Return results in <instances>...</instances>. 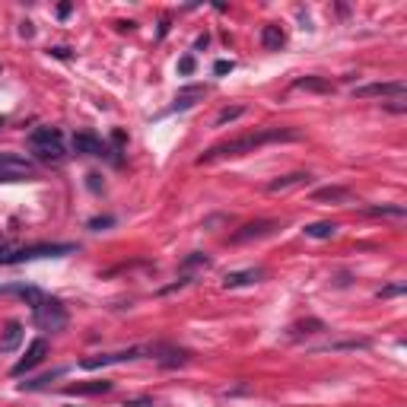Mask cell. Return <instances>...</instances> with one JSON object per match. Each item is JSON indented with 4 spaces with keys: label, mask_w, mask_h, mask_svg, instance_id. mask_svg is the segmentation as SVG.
Masks as SVG:
<instances>
[{
    "label": "cell",
    "mask_w": 407,
    "mask_h": 407,
    "mask_svg": "<svg viewBox=\"0 0 407 407\" xmlns=\"http://www.w3.org/2000/svg\"><path fill=\"white\" fill-rule=\"evenodd\" d=\"M90 188H92V191H102V185H99V175H96V172H90Z\"/></svg>",
    "instance_id": "26"
},
{
    "label": "cell",
    "mask_w": 407,
    "mask_h": 407,
    "mask_svg": "<svg viewBox=\"0 0 407 407\" xmlns=\"http://www.w3.org/2000/svg\"><path fill=\"white\" fill-rule=\"evenodd\" d=\"M32 312H35V322H39L42 331H61V328L67 324L64 302L54 300V296H42V302H35Z\"/></svg>",
    "instance_id": "3"
},
{
    "label": "cell",
    "mask_w": 407,
    "mask_h": 407,
    "mask_svg": "<svg viewBox=\"0 0 407 407\" xmlns=\"http://www.w3.org/2000/svg\"><path fill=\"white\" fill-rule=\"evenodd\" d=\"M274 220H258V223H245L239 233H233V242H251V239H261V236H271L274 233Z\"/></svg>",
    "instance_id": "10"
},
{
    "label": "cell",
    "mask_w": 407,
    "mask_h": 407,
    "mask_svg": "<svg viewBox=\"0 0 407 407\" xmlns=\"http://www.w3.org/2000/svg\"><path fill=\"white\" fill-rule=\"evenodd\" d=\"M112 391V382H83V385H67V395H105Z\"/></svg>",
    "instance_id": "16"
},
{
    "label": "cell",
    "mask_w": 407,
    "mask_h": 407,
    "mask_svg": "<svg viewBox=\"0 0 407 407\" xmlns=\"http://www.w3.org/2000/svg\"><path fill=\"white\" fill-rule=\"evenodd\" d=\"M45 353H48V344H45V337H35V341L29 344V350H25V357L19 359L17 366H13V375H23V373H29V369H35V366L45 359Z\"/></svg>",
    "instance_id": "8"
},
{
    "label": "cell",
    "mask_w": 407,
    "mask_h": 407,
    "mask_svg": "<svg viewBox=\"0 0 407 407\" xmlns=\"http://www.w3.org/2000/svg\"><path fill=\"white\" fill-rule=\"evenodd\" d=\"M0 182H23L19 175H10V172H0Z\"/></svg>",
    "instance_id": "31"
},
{
    "label": "cell",
    "mask_w": 407,
    "mask_h": 407,
    "mask_svg": "<svg viewBox=\"0 0 407 407\" xmlns=\"http://www.w3.org/2000/svg\"><path fill=\"white\" fill-rule=\"evenodd\" d=\"M280 140H300V134L296 131H286V127H267V131H255V134H242L236 140H223L210 147L204 156L198 159L200 166L204 163H213V159H223V156H242V153H255L258 147H264V143H280Z\"/></svg>",
    "instance_id": "1"
},
{
    "label": "cell",
    "mask_w": 407,
    "mask_h": 407,
    "mask_svg": "<svg viewBox=\"0 0 407 407\" xmlns=\"http://www.w3.org/2000/svg\"><path fill=\"white\" fill-rule=\"evenodd\" d=\"M229 70H233V61H216L213 64V74H220V76L229 74Z\"/></svg>",
    "instance_id": "24"
},
{
    "label": "cell",
    "mask_w": 407,
    "mask_h": 407,
    "mask_svg": "<svg viewBox=\"0 0 407 407\" xmlns=\"http://www.w3.org/2000/svg\"><path fill=\"white\" fill-rule=\"evenodd\" d=\"M334 233H337V226H334V223H309L306 226L309 239H331Z\"/></svg>",
    "instance_id": "18"
},
{
    "label": "cell",
    "mask_w": 407,
    "mask_h": 407,
    "mask_svg": "<svg viewBox=\"0 0 407 407\" xmlns=\"http://www.w3.org/2000/svg\"><path fill=\"white\" fill-rule=\"evenodd\" d=\"M366 213L369 216H404L407 210L404 207H369Z\"/></svg>",
    "instance_id": "22"
},
{
    "label": "cell",
    "mask_w": 407,
    "mask_h": 407,
    "mask_svg": "<svg viewBox=\"0 0 407 407\" xmlns=\"http://www.w3.org/2000/svg\"><path fill=\"white\" fill-rule=\"evenodd\" d=\"M0 245H3V239H0Z\"/></svg>",
    "instance_id": "34"
},
{
    "label": "cell",
    "mask_w": 407,
    "mask_h": 407,
    "mask_svg": "<svg viewBox=\"0 0 407 407\" xmlns=\"http://www.w3.org/2000/svg\"><path fill=\"white\" fill-rule=\"evenodd\" d=\"M29 150L42 163H61L64 159V137L58 127H35L29 134Z\"/></svg>",
    "instance_id": "2"
},
{
    "label": "cell",
    "mask_w": 407,
    "mask_h": 407,
    "mask_svg": "<svg viewBox=\"0 0 407 407\" xmlns=\"http://www.w3.org/2000/svg\"><path fill=\"white\" fill-rule=\"evenodd\" d=\"M74 150L83 153V156H99V159H112V163H121L118 150H112L105 140H99L96 134H74Z\"/></svg>",
    "instance_id": "4"
},
{
    "label": "cell",
    "mask_w": 407,
    "mask_h": 407,
    "mask_svg": "<svg viewBox=\"0 0 407 407\" xmlns=\"http://www.w3.org/2000/svg\"><path fill=\"white\" fill-rule=\"evenodd\" d=\"M407 86L401 83V80H391V83H366V86H357V99H373V96H379V99H404Z\"/></svg>",
    "instance_id": "5"
},
{
    "label": "cell",
    "mask_w": 407,
    "mask_h": 407,
    "mask_svg": "<svg viewBox=\"0 0 407 407\" xmlns=\"http://www.w3.org/2000/svg\"><path fill=\"white\" fill-rule=\"evenodd\" d=\"M0 125H3V118H0Z\"/></svg>",
    "instance_id": "33"
},
{
    "label": "cell",
    "mask_w": 407,
    "mask_h": 407,
    "mask_svg": "<svg viewBox=\"0 0 407 407\" xmlns=\"http://www.w3.org/2000/svg\"><path fill=\"white\" fill-rule=\"evenodd\" d=\"M261 45H264L267 51H280L283 45H286V35H283V29L280 25H264V29H261Z\"/></svg>",
    "instance_id": "14"
},
{
    "label": "cell",
    "mask_w": 407,
    "mask_h": 407,
    "mask_svg": "<svg viewBox=\"0 0 407 407\" xmlns=\"http://www.w3.org/2000/svg\"><path fill=\"white\" fill-rule=\"evenodd\" d=\"M127 407H153V401L150 398H140V401H131Z\"/></svg>",
    "instance_id": "30"
},
{
    "label": "cell",
    "mask_w": 407,
    "mask_h": 407,
    "mask_svg": "<svg viewBox=\"0 0 407 407\" xmlns=\"http://www.w3.org/2000/svg\"><path fill=\"white\" fill-rule=\"evenodd\" d=\"M204 96H207V86H185V90L175 92V102L169 105V112H188V108H194Z\"/></svg>",
    "instance_id": "9"
},
{
    "label": "cell",
    "mask_w": 407,
    "mask_h": 407,
    "mask_svg": "<svg viewBox=\"0 0 407 407\" xmlns=\"http://www.w3.org/2000/svg\"><path fill=\"white\" fill-rule=\"evenodd\" d=\"M210 45V35L204 32V35H198V42H194V48H207Z\"/></svg>",
    "instance_id": "27"
},
{
    "label": "cell",
    "mask_w": 407,
    "mask_h": 407,
    "mask_svg": "<svg viewBox=\"0 0 407 407\" xmlns=\"http://www.w3.org/2000/svg\"><path fill=\"white\" fill-rule=\"evenodd\" d=\"M70 10H74L70 3H61V7H58V17H61V19H67V17H70Z\"/></svg>",
    "instance_id": "28"
},
{
    "label": "cell",
    "mask_w": 407,
    "mask_h": 407,
    "mask_svg": "<svg viewBox=\"0 0 407 407\" xmlns=\"http://www.w3.org/2000/svg\"><path fill=\"white\" fill-rule=\"evenodd\" d=\"M312 175L309 172H293V175H283V178H277V182L267 185V191L277 194V191H286V188H296V185H306Z\"/></svg>",
    "instance_id": "15"
},
{
    "label": "cell",
    "mask_w": 407,
    "mask_h": 407,
    "mask_svg": "<svg viewBox=\"0 0 407 407\" xmlns=\"http://www.w3.org/2000/svg\"><path fill=\"white\" fill-rule=\"evenodd\" d=\"M143 357V347H127V350H118V353H99V357H86L83 369H99V366H115V363H127V359H140Z\"/></svg>",
    "instance_id": "7"
},
{
    "label": "cell",
    "mask_w": 407,
    "mask_h": 407,
    "mask_svg": "<svg viewBox=\"0 0 407 407\" xmlns=\"http://www.w3.org/2000/svg\"><path fill=\"white\" fill-rule=\"evenodd\" d=\"M143 353H150V359H156L159 366H169V369L188 363V350L172 347V344H150V347H143Z\"/></svg>",
    "instance_id": "6"
},
{
    "label": "cell",
    "mask_w": 407,
    "mask_h": 407,
    "mask_svg": "<svg viewBox=\"0 0 407 407\" xmlns=\"http://www.w3.org/2000/svg\"><path fill=\"white\" fill-rule=\"evenodd\" d=\"M191 70H194V58H191V54L178 61V74H191Z\"/></svg>",
    "instance_id": "23"
},
{
    "label": "cell",
    "mask_w": 407,
    "mask_h": 407,
    "mask_svg": "<svg viewBox=\"0 0 407 407\" xmlns=\"http://www.w3.org/2000/svg\"><path fill=\"white\" fill-rule=\"evenodd\" d=\"M242 112H245V108H239V105H236V108H223V112L216 115L213 125L220 127V125H226V121H236V118H242Z\"/></svg>",
    "instance_id": "21"
},
{
    "label": "cell",
    "mask_w": 407,
    "mask_h": 407,
    "mask_svg": "<svg viewBox=\"0 0 407 407\" xmlns=\"http://www.w3.org/2000/svg\"><path fill=\"white\" fill-rule=\"evenodd\" d=\"M0 172H10V175H19V178H29L32 175V163L17 153H0Z\"/></svg>",
    "instance_id": "11"
},
{
    "label": "cell",
    "mask_w": 407,
    "mask_h": 407,
    "mask_svg": "<svg viewBox=\"0 0 407 407\" xmlns=\"http://www.w3.org/2000/svg\"><path fill=\"white\" fill-rule=\"evenodd\" d=\"M58 375H64V369H54L51 375H42V379H35V382H23V385H19V391H35V388H45V385H48L51 379H58Z\"/></svg>",
    "instance_id": "20"
},
{
    "label": "cell",
    "mask_w": 407,
    "mask_h": 407,
    "mask_svg": "<svg viewBox=\"0 0 407 407\" xmlns=\"http://www.w3.org/2000/svg\"><path fill=\"white\" fill-rule=\"evenodd\" d=\"M293 90H312V92H331L334 86L328 83V80H318V76H302V80H296L293 83Z\"/></svg>",
    "instance_id": "17"
},
{
    "label": "cell",
    "mask_w": 407,
    "mask_h": 407,
    "mask_svg": "<svg viewBox=\"0 0 407 407\" xmlns=\"http://www.w3.org/2000/svg\"><path fill=\"white\" fill-rule=\"evenodd\" d=\"M19 32H23V35H25V39H29V35H32V23H29V19H25V23H23V25H19Z\"/></svg>",
    "instance_id": "32"
},
{
    "label": "cell",
    "mask_w": 407,
    "mask_h": 407,
    "mask_svg": "<svg viewBox=\"0 0 407 407\" xmlns=\"http://www.w3.org/2000/svg\"><path fill=\"white\" fill-rule=\"evenodd\" d=\"M108 223H112V216H102V220H92V229H99V226H108Z\"/></svg>",
    "instance_id": "29"
},
{
    "label": "cell",
    "mask_w": 407,
    "mask_h": 407,
    "mask_svg": "<svg viewBox=\"0 0 407 407\" xmlns=\"http://www.w3.org/2000/svg\"><path fill=\"white\" fill-rule=\"evenodd\" d=\"M350 191L347 188H337V185H331V188H318L315 194H312V200H347Z\"/></svg>",
    "instance_id": "19"
},
{
    "label": "cell",
    "mask_w": 407,
    "mask_h": 407,
    "mask_svg": "<svg viewBox=\"0 0 407 407\" xmlns=\"http://www.w3.org/2000/svg\"><path fill=\"white\" fill-rule=\"evenodd\" d=\"M398 293H404V286H385V290H379V296H398Z\"/></svg>",
    "instance_id": "25"
},
{
    "label": "cell",
    "mask_w": 407,
    "mask_h": 407,
    "mask_svg": "<svg viewBox=\"0 0 407 407\" xmlns=\"http://www.w3.org/2000/svg\"><path fill=\"white\" fill-rule=\"evenodd\" d=\"M261 280V271L258 267H249V271H233V274H226L223 286L226 290H236V286H251V283Z\"/></svg>",
    "instance_id": "12"
},
{
    "label": "cell",
    "mask_w": 407,
    "mask_h": 407,
    "mask_svg": "<svg viewBox=\"0 0 407 407\" xmlns=\"http://www.w3.org/2000/svg\"><path fill=\"white\" fill-rule=\"evenodd\" d=\"M19 341H23V324L10 322L7 328H3V334H0V353H13V350L19 347Z\"/></svg>",
    "instance_id": "13"
}]
</instances>
